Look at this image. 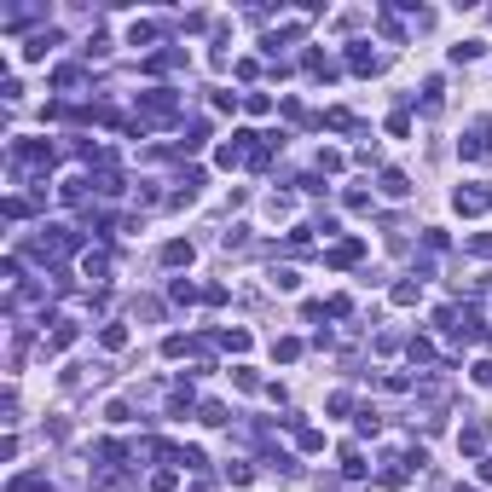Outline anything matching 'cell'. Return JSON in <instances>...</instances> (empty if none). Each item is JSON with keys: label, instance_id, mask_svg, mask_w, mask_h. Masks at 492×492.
I'll list each match as a JSON object with an SVG mask.
<instances>
[{"label": "cell", "instance_id": "cell-20", "mask_svg": "<svg viewBox=\"0 0 492 492\" xmlns=\"http://www.w3.org/2000/svg\"><path fill=\"white\" fill-rule=\"evenodd\" d=\"M220 348H232V353H249V331H220Z\"/></svg>", "mask_w": 492, "mask_h": 492}, {"label": "cell", "instance_id": "cell-8", "mask_svg": "<svg viewBox=\"0 0 492 492\" xmlns=\"http://www.w3.org/2000/svg\"><path fill=\"white\" fill-rule=\"evenodd\" d=\"M81 272H87L93 284H105V278H110V255L105 249H87V255H81Z\"/></svg>", "mask_w": 492, "mask_h": 492}, {"label": "cell", "instance_id": "cell-5", "mask_svg": "<svg viewBox=\"0 0 492 492\" xmlns=\"http://www.w3.org/2000/svg\"><path fill=\"white\" fill-rule=\"evenodd\" d=\"M486 440H492V423L481 417V423H469V429H464V434H457V452H464V457H475V452H481V446H486Z\"/></svg>", "mask_w": 492, "mask_h": 492}, {"label": "cell", "instance_id": "cell-13", "mask_svg": "<svg viewBox=\"0 0 492 492\" xmlns=\"http://www.w3.org/2000/svg\"><path fill=\"white\" fill-rule=\"evenodd\" d=\"M53 87H64V93L81 87V64H58V70H53Z\"/></svg>", "mask_w": 492, "mask_h": 492}, {"label": "cell", "instance_id": "cell-9", "mask_svg": "<svg viewBox=\"0 0 492 492\" xmlns=\"http://www.w3.org/2000/svg\"><path fill=\"white\" fill-rule=\"evenodd\" d=\"M70 342H76V319H58V331H53V336L41 342V353H64V348H70Z\"/></svg>", "mask_w": 492, "mask_h": 492}, {"label": "cell", "instance_id": "cell-22", "mask_svg": "<svg viewBox=\"0 0 492 492\" xmlns=\"http://www.w3.org/2000/svg\"><path fill=\"white\" fill-rule=\"evenodd\" d=\"M272 353H278V359H301V342H295V336H278Z\"/></svg>", "mask_w": 492, "mask_h": 492}, {"label": "cell", "instance_id": "cell-18", "mask_svg": "<svg viewBox=\"0 0 492 492\" xmlns=\"http://www.w3.org/2000/svg\"><path fill=\"white\" fill-rule=\"evenodd\" d=\"M157 41V24H134L128 29V46H151Z\"/></svg>", "mask_w": 492, "mask_h": 492}, {"label": "cell", "instance_id": "cell-19", "mask_svg": "<svg viewBox=\"0 0 492 492\" xmlns=\"http://www.w3.org/2000/svg\"><path fill=\"white\" fill-rule=\"evenodd\" d=\"M481 46H486V41H457V46H452V64H469V58H481Z\"/></svg>", "mask_w": 492, "mask_h": 492}, {"label": "cell", "instance_id": "cell-17", "mask_svg": "<svg viewBox=\"0 0 492 492\" xmlns=\"http://www.w3.org/2000/svg\"><path fill=\"white\" fill-rule=\"evenodd\" d=\"M405 353H412L417 365H429V359H434V342H423V336H412V342H405Z\"/></svg>", "mask_w": 492, "mask_h": 492}, {"label": "cell", "instance_id": "cell-2", "mask_svg": "<svg viewBox=\"0 0 492 492\" xmlns=\"http://www.w3.org/2000/svg\"><path fill=\"white\" fill-rule=\"evenodd\" d=\"M452 209H457V215H486V209H492V186H475V179H469V186H457L452 191Z\"/></svg>", "mask_w": 492, "mask_h": 492}, {"label": "cell", "instance_id": "cell-30", "mask_svg": "<svg viewBox=\"0 0 492 492\" xmlns=\"http://www.w3.org/2000/svg\"><path fill=\"white\" fill-rule=\"evenodd\" d=\"M457 492H469V486H457Z\"/></svg>", "mask_w": 492, "mask_h": 492}, {"label": "cell", "instance_id": "cell-23", "mask_svg": "<svg viewBox=\"0 0 492 492\" xmlns=\"http://www.w3.org/2000/svg\"><path fill=\"white\" fill-rule=\"evenodd\" d=\"M319 174H342V151H331V145H324V151H319Z\"/></svg>", "mask_w": 492, "mask_h": 492}, {"label": "cell", "instance_id": "cell-24", "mask_svg": "<svg viewBox=\"0 0 492 492\" xmlns=\"http://www.w3.org/2000/svg\"><path fill=\"white\" fill-rule=\"evenodd\" d=\"M243 110H249V116H267L272 98H267V93H249V98H243Z\"/></svg>", "mask_w": 492, "mask_h": 492}, {"label": "cell", "instance_id": "cell-25", "mask_svg": "<svg viewBox=\"0 0 492 492\" xmlns=\"http://www.w3.org/2000/svg\"><path fill=\"white\" fill-rule=\"evenodd\" d=\"M249 475H255L249 464H226V481H232V486H249Z\"/></svg>", "mask_w": 492, "mask_h": 492}, {"label": "cell", "instance_id": "cell-27", "mask_svg": "<svg viewBox=\"0 0 492 492\" xmlns=\"http://www.w3.org/2000/svg\"><path fill=\"white\" fill-rule=\"evenodd\" d=\"M232 383H238V388H261V376H255L249 365H238V371H232Z\"/></svg>", "mask_w": 492, "mask_h": 492}, {"label": "cell", "instance_id": "cell-11", "mask_svg": "<svg viewBox=\"0 0 492 492\" xmlns=\"http://www.w3.org/2000/svg\"><path fill=\"white\" fill-rule=\"evenodd\" d=\"M6 492H53V481H46V475H12Z\"/></svg>", "mask_w": 492, "mask_h": 492}, {"label": "cell", "instance_id": "cell-3", "mask_svg": "<svg viewBox=\"0 0 492 492\" xmlns=\"http://www.w3.org/2000/svg\"><path fill=\"white\" fill-rule=\"evenodd\" d=\"M76 249V232H70V226H46V232L35 238V255L41 261H58V255H70Z\"/></svg>", "mask_w": 492, "mask_h": 492}, {"label": "cell", "instance_id": "cell-10", "mask_svg": "<svg viewBox=\"0 0 492 492\" xmlns=\"http://www.w3.org/2000/svg\"><path fill=\"white\" fill-rule=\"evenodd\" d=\"M423 295V278H400V284H394V307H412Z\"/></svg>", "mask_w": 492, "mask_h": 492}, {"label": "cell", "instance_id": "cell-16", "mask_svg": "<svg viewBox=\"0 0 492 492\" xmlns=\"http://www.w3.org/2000/svg\"><path fill=\"white\" fill-rule=\"evenodd\" d=\"M267 278H272V290H295V284H301V272H295V267H272Z\"/></svg>", "mask_w": 492, "mask_h": 492}, {"label": "cell", "instance_id": "cell-26", "mask_svg": "<svg viewBox=\"0 0 492 492\" xmlns=\"http://www.w3.org/2000/svg\"><path fill=\"white\" fill-rule=\"evenodd\" d=\"M388 134L405 139V134H412V116H405V110H394V116H388Z\"/></svg>", "mask_w": 492, "mask_h": 492}, {"label": "cell", "instance_id": "cell-7", "mask_svg": "<svg viewBox=\"0 0 492 492\" xmlns=\"http://www.w3.org/2000/svg\"><path fill=\"white\" fill-rule=\"evenodd\" d=\"M359 255H365V238H348V243H336V249L324 255V261H331V267H353Z\"/></svg>", "mask_w": 492, "mask_h": 492}, {"label": "cell", "instance_id": "cell-6", "mask_svg": "<svg viewBox=\"0 0 492 492\" xmlns=\"http://www.w3.org/2000/svg\"><path fill=\"white\" fill-rule=\"evenodd\" d=\"M348 64H353V76H376V70H383V58H376L365 41H353V46H348Z\"/></svg>", "mask_w": 492, "mask_h": 492}, {"label": "cell", "instance_id": "cell-28", "mask_svg": "<svg viewBox=\"0 0 492 492\" xmlns=\"http://www.w3.org/2000/svg\"><path fill=\"white\" fill-rule=\"evenodd\" d=\"M475 383H481V388H492V359H481V365H475Z\"/></svg>", "mask_w": 492, "mask_h": 492}, {"label": "cell", "instance_id": "cell-15", "mask_svg": "<svg viewBox=\"0 0 492 492\" xmlns=\"http://www.w3.org/2000/svg\"><path fill=\"white\" fill-rule=\"evenodd\" d=\"M376 29H383V35H388V41H405V24H400V18H394V12H376Z\"/></svg>", "mask_w": 492, "mask_h": 492}, {"label": "cell", "instance_id": "cell-21", "mask_svg": "<svg viewBox=\"0 0 492 492\" xmlns=\"http://www.w3.org/2000/svg\"><path fill=\"white\" fill-rule=\"evenodd\" d=\"M98 342H105V348L116 353V348H128V331H122V324H105V336H98Z\"/></svg>", "mask_w": 492, "mask_h": 492}, {"label": "cell", "instance_id": "cell-29", "mask_svg": "<svg viewBox=\"0 0 492 492\" xmlns=\"http://www.w3.org/2000/svg\"><path fill=\"white\" fill-rule=\"evenodd\" d=\"M481 481H492V457H486V464H481Z\"/></svg>", "mask_w": 492, "mask_h": 492}, {"label": "cell", "instance_id": "cell-1", "mask_svg": "<svg viewBox=\"0 0 492 492\" xmlns=\"http://www.w3.org/2000/svg\"><path fill=\"white\" fill-rule=\"evenodd\" d=\"M174 116H179V93H168V87L139 93V134H145V122H174Z\"/></svg>", "mask_w": 492, "mask_h": 492}, {"label": "cell", "instance_id": "cell-14", "mask_svg": "<svg viewBox=\"0 0 492 492\" xmlns=\"http://www.w3.org/2000/svg\"><path fill=\"white\" fill-rule=\"evenodd\" d=\"M405 191H412V179H405L400 168H388L383 174V197H405Z\"/></svg>", "mask_w": 492, "mask_h": 492}, {"label": "cell", "instance_id": "cell-4", "mask_svg": "<svg viewBox=\"0 0 492 492\" xmlns=\"http://www.w3.org/2000/svg\"><path fill=\"white\" fill-rule=\"evenodd\" d=\"M12 162H18V168H41V162H53V145L24 139V145H12Z\"/></svg>", "mask_w": 492, "mask_h": 492}, {"label": "cell", "instance_id": "cell-12", "mask_svg": "<svg viewBox=\"0 0 492 492\" xmlns=\"http://www.w3.org/2000/svg\"><path fill=\"white\" fill-rule=\"evenodd\" d=\"M162 261H168V267H191V243H186V238H174L168 249H162Z\"/></svg>", "mask_w": 492, "mask_h": 492}]
</instances>
